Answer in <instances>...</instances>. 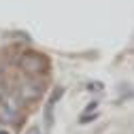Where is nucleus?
I'll return each instance as SVG.
<instances>
[{
  "instance_id": "1",
  "label": "nucleus",
  "mask_w": 134,
  "mask_h": 134,
  "mask_svg": "<svg viewBox=\"0 0 134 134\" xmlns=\"http://www.w3.org/2000/svg\"><path fill=\"white\" fill-rule=\"evenodd\" d=\"M21 96L19 94H9L0 100V124H13L19 117V107H21Z\"/></svg>"
},
{
  "instance_id": "2",
  "label": "nucleus",
  "mask_w": 134,
  "mask_h": 134,
  "mask_svg": "<svg viewBox=\"0 0 134 134\" xmlns=\"http://www.w3.org/2000/svg\"><path fill=\"white\" fill-rule=\"evenodd\" d=\"M19 66H21V70L28 72L30 77H36V75L45 72L47 60H45L41 53H36V51H28V53H24V55L19 58Z\"/></svg>"
},
{
  "instance_id": "3",
  "label": "nucleus",
  "mask_w": 134,
  "mask_h": 134,
  "mask_svg": "<svg viewBox=\"0 0 134 134\" xmlns=\"http://www.w3.org/2000/svg\"><path fill=\"white\" fill-rule=\"evenodd\" d=\"M43 92H45V85H43V81H38L36 77H30L24 85L19 87V96H21V100L24 102H34V100H38L41 96H43Z\"/></svg>"
},
{
  "instance_id": "4",
  "label": "nucleus",
  "mask_w": 134,
  "mask_h": 134,
  "mask_svg": "<svg viewBox=\"0 0 134 134\" xmlns=\"http://www.w3.org/2000/svg\"><path fill=\"white\" fill-rule=\"evenodd\" d=\"M62 96H64V87H60V85H58V87H55V92H53L51 96H49V104H47V107H53V104L58 102V100H60Z\"/></svg>"
},
{
  "instance_id": "5",
  "label": "nucleus",
  "mask_w": 134,
  "mask_h": 134,
  "mask_svg": "<svg viewBox=\"0 0 134 134\" xmlns=\"http://www.w3.org/2000/svg\"><path fill=\"white\" fill-rule=\"evenodd\" d=\"M0 134H17V128L13 124H0Z\"/></svg>"
},
{
  "instance_id": "6",
  "label": "nucleus",
  "mask_w": 134,
  "mask_h": 134,
  "mask_svg": "<svg viewBox=\"0 0 134 134\" xmlns=\"http://www.w3.org/2000/svg\"><path fill=\"white\" fill-rule=\"evenodd\" d=\"M98 117V113H92V115H87V113H83L81 115V119H79V124H92L94 119Z\"/></svg>"
},
{
  "instance_id": "7",
  "label": "nucleus",
  "mask_w": 134,
  "mask_h": 134,
  "mask_svg": "<svg viewBox=\"0 0 134 134\" xmlns=\"http://www.w3.org/2000/svg\"><path fill=\"white\" fill-rule=\"evenodd\" d=\"M90 92H100V90H102L104 85H102V83H98V81H92V83H87V85H85Z\"/></svg>"
},
{
  "instance_id": "8",
  "label": "nucleus",
  "mask_w": 134,
  "mask_h": 134,
  "mask_svg": "<svg viewBox=\"0 0 134 134\" xmlns=\"http://www.w3.org/2000/svg\"><path fill=\"white\" fill-rule=\"evenodd\" d=\"M26 134H41V130H38L36 126H32V128H30V130H28Z\"/></svg>"
},
{
  "instance_id": "9",
  "label": "nucleus",
  "mask_w": 134,
  "mask_h": 134,
  "mask_svg": "<svg viewBox=\"0 0 134 134\" xmlns=\"http://www.w3.org/2000/svg\"><path fill=\"white\" fill-rule=\"evenodd\" d=\"M0 83H2V77H0Z\"/></svg>"
}]
</instances>
